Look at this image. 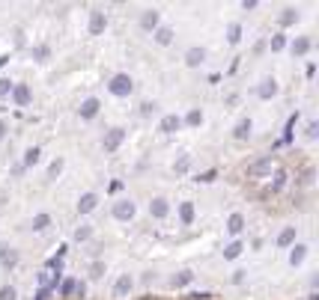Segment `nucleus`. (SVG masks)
<instances>
[{
  "mask_svg": "<svg viewBox=\"0 0 319 300\" xmlns=\"http://www.w3.org/2000/svg\"><path fill=\"white\" fill-rule=\"evenodd\" d=\"M188 167H191V158H188V155H182L179 161L173 164V172H179V175H182V172H188Z\"/></svg>",
  "mask_w": 319,
  "mask_h": 300,
  "instance_id": "nucleus-26",
  "label": "nucleus"
},
{
  "mask_svg": "<svg viewBox=\"0 0 319 300\" xmlns=\"http://www.w3.org/2000/svg\"><path fill=\"white\" fill-rule=\"evenodd\" d=\"M155 107H158L155 101H144V104H140V116H152V113H155Z\"/></svg>",
  "mask_w": 319,
  "mask_h": 300,
  "instance_id": "nucleus-32",
  "label": "nucleus"
},
{
  "mask_svg": "<svg viewBox=\"0 0 319 300\" xmlns=\"http://www.w3.org/2000/svg\"><path fill=\"white\" fill-rule=\"evenodd\" d=\"M227 39H230V45H236V42L242 39V27H239V24H230V30H227Z\"/></svg>",
  "mask_w": 319,
  "mask_h": 300,
  "instance_id": "nucleus-28",
  "label": "nucleus"
},
{
  "mask_svg": "<svg viewBox=\"0 0 319 300\" xmlns=\"http://www.w3.org/2000/svg\"><path fill=\"white\" fill-rule=\"evenodd\" d=\"M123 140H125V131H123V128H111L108 137H104V143H101V146H104V152H117Z\"/></svg>",
  "mask_w": 319,
  "mask_h": 300,
  "instance_id": "nucleus-3",
  "label": "nucleus"
},
{
  "mask_svg": "<svg viewBox=\"0 0 319 300\" xmlns=\"http://www.w3.org/2000/svg\"><path fill=\"white\" fill-rule=\"evenodd\" d=\"M304 134H307V140H316V134H319V125H316V122H310Z\"/></svg>",
  "mask_w": 319,
  "mask_h": 300,
  "instance_id": "nucleus-40",
  "label": "nucleus"
},
{
  "mask_svg": "<svg viewBox=\"0 0 319 300\" xmlns=\"http://www.w3.org/2000/svg\"><path fill=\"white\" fill-rule=\"evenodd\" d=\"M9 95H12V101H15L18 107H27V104H30V86H27V84H12V92H9Z\"/></svg>",
  "mask_w": 319,
  "mask_h": 300,
  "instance_id": "nucleus-5",
  "label": "nucleus"
},
{
  "mask_svg": "<svg viewBox=\"0 0 319 300\" xmlns=\"http://www.w3.org/2000/svg\"><path fill=\"white\" fill-rule=\"evenodd\" d=\"M15 265H18V253H15V250H9V256L3 258V268H15Z\"/></svg>",
  "mask_w": 319,
  "mask_h": 300,
  "instance_id": "nucleus-36",
  "label": "nucleus"
},
{
  "mask_svg": "<svg viewBox=\"0 0 319 300\" xmlns=\"http://www.w3.org/2000/svg\"><path fill=\"white\" fill-rule=\"evenodd\" d=\"M48 54H51V48H48V45H39V48H33V57H36V60H48Z\"/></svg>",
  "mask_w": 319,
  "mask_h": 300,
  "instance_id": "nucleus-33",
  "label": "nucleus"
},
{
  "mask_svg": "<svg viewBox=\"0 0 319 300\" xmlns=\"http://www.w3.org/2000/svg\"><path fill=\"white\" fill-rule=\"evenodd\" d=\"M283 45H287V36H274L271 39V51H283Z\"/></svg>",
  "mask_w": 319,
  "mask_h": 300,
  "instance_id": "nucleus-37",
  "label": "nucleus"
},
{
  "mask_svg": "<svg viewBox=\"0 0 319 300\" xmlns=\"http://www.w3.org/2000/svg\"><path fill=\"white\" fill-rule=\"evenodd\" d=\"M0 300H18V291L12 285H3V288H0Z\"/></svg>",
  "mask_w": 319,
  "mask_h": 300,
  "instance_id": "nucleus-30",
  "label": "nucleus"
},
{
  "mask_svg": "<svg viewBox=\"0 0 319 300\" xmlns=\"http://www.w3.org/2000/svg\"><path fill=\"white\" fill-rule=\"evenodd\" d=\"M304 256H307V247H304V244H295V247H293V253H290V265H293V268H298L301 261H304Z\"/></svg>",
  "mask_w": 319,
  "mask_h": 300,
  "instance_id": "nucleus-17",
  "label": "nucleus"
},
{
  "mask_svg": "<svg viewBox=\"0 0 319 300\" xmlns=\"http://www.w3.org/2000/svg\"><path fill=\"white\" fill-rule=\"evenodd\" d=\"M108 89H111V95L125 98V95H131V92H134V81L128 78V74H114L111 84H108Z\"/></svg>",
  "mask_w": 319,
  "mask_h": 300,
  "instance_id": "nucleus-1",
  "label": "nucleus"
},
{
  "mask_svg": "<svg viewBox=\"0 0 319 300\" xmlns=\"http://www.w3.org/2000/svg\"><path fill=\"white\" fill-rule=\"evenodd\" d=\"M96 205H98V196H96V193H84V196L78 199V211H81V214H90Z\"/></svg>",
  "mask_w": 319,
  "mask_h": 300,
  "instance_id": "nucleus-12",
  "label": "nucleus"
},
{
  "mask_svg": "<svg viewBox=\"0 0 319 300\" xmlns=\"http://www.w3.org/2000/svg\"><path fill=\"white\" fill-rule=\"evenodd\" d=\"M251 131H254V122H251V119H242V122L236 125L233 137H236V140H247V137H251Z\"/></svg>",
  "mask_w": 319,
  "mask_h": 300,
  "instance_id": "nucleus-13",
  "label": "nucleus"
},
{
  "mask_svg": "<svg viewBox=\"0 0 319 300\" xmlns=\"http://www.w3.org/2000/svg\"><path fill=\"white\" fill-rule=\"evenodd\" d=\"M90 277H93V279L104 277V265H101V261H93V268H90Z\"/></svg>",
  "mask_w": 319,
  "mask_h": 300,
  "instance_id": "nucleus-34",
  "label": "nucleus"
},
{
  "mask_svg": "<svg viewBox=\"0 0 319 300\" xmlns=\"http://www.w3.org/2000/svg\"><path fill=\"white\" fill-rule=\"evenodd\" d=\"M298 21V12L295 9H283V15H280V24L283 27H290V24H295Z\"/></svg>",
  "mask_w": 319,
  "mask_h": 300,
  "instance_id": "nucleus-25",
  "label": "nucleus"
},
{
  "mask_svg": "<svg viewBox=\"0 0 319 300\" xmlns=\"http://www.w3.org/2000/svg\"><path fill=\"white\" fill-rule=\"evenodd\" d=\"M149 214H152L155 220H164V217L170 214V202H167L164 196H155V199L149 202Z\"/></svg>",
  "mask_w": 319,
  "mask_h": 300,
  "instance_id": "nucleus-6",
  "label": "nucleus"
},
{
  "mask_svg": "<svg viewBox=\"0 0 319 300\" xmlns=\"http://www.w3.org/2000/svg\"><path fill=\"white\" fill-rule=\"evenodd\" d=\"M63 172V161L57 158V161H51V167H48V178H57Z\"/></svg>",
  "mask_w": 319,
  "mask_h": 300,
  "instance_id": "nucleus-31",
  "label": "nucleus"
},
{
  "mask_svg": "<svg viewBox=\"0 0 319 300\" xmlns=\"http://www.w3.org/2000/svg\"><path fill=\"white\" fill-rule=\"evenodd\" d=\"M90 235H93V229H90V226H81V229L75 232V238H78V241H87Z\"/></svg>",
  "mask_w": 319,
  "mask_h": 300,
  "instance_id": "nucleus-38",
  "label": "nucleus"
},
{
  "mask_svg": "<svg viewBox=\"0 0 319 300\" xmlns=\"http://www.w3.org/2000/svg\"><path fill=\"white\" fill-rule=\"evenodd\" d=\"M295 241V226H287L280 235H277V247H290Z\"/></svg>",
  "mask_w": 319,
  "mask_h": 300,
  "instance_id": "nucleus-20",
  "label": "nucleus"
},
{
  "mask_svg": "<svg viewBox=\"0 0 319 300\" xmlns=\"http://www.w3.org/2000/svg\"><path fill=\"white\" fill-rule=\"evenodd\" d=\"M104 27H108V18H104V12L93 9V12H90V33L98 36V33H104Z\"/></svg>",
  "mask_w": 319,
  "mask_h": 300,
  "instance_id": "nucleus-7",
  "label": "nucleus"
},
{
  "mask_svg": "<svg viewBox=\"0 0 319 300\" xmlns=\"http://www.w3.org/2000/svg\"><path fill=\"white\" fill-rule=\"evenodd\" d=\"M6 60H9V57H0V65H6Z\"/></svg>",
  "mask_w": 319,
  "mask_h": 300,
  "instance_id": "nucleus-47",
  "label": "nucleus"
},
{
  "mask_svg": "<svg viewBox=\"0 0 319 300\" xmlns=\"http://www.w3.org/2000/svg\"><path fill=\"white\" fill-rule=\"evenodd\" d=\"M12 92V81H6V78H0V98H6Z\"/></svg>",
  "mask_w": 319,
  "mask_h": 300,
  "instance_id": "nucleus-35",
  "label": "nucleus"
},
{
  "mask_svg": "<svg viewBox=\"0 0 319 300\" xmlns=\"http://www.w3.org/2000/svg\"><path fill=\"white\" fill-rule=\"evenodd\" d=\"M48 226H51V214H36V217H33V223H30L33 232H45Z\"/></svg>",
  "mask_w": 319,
  "mask_h": 300,
  "instance_id": "nucleus-16",
  "label": "nucleus"
},
{
  "mask_svg": "<svg viewBox=\"0 0 319 300\" xmlns=\"http://www.w3.org/2000/svg\"><path fill=\"white\" fill-rule=\"evenodd\" d=\"M242 229H245V217H242V214H230L227 232H230V235H242Z\"/></svg>",
  "mask_w": 319,
  "mask_h": 300,
  "instance_id": "nucleus-14",
  "label": "nucleus"
},
{
  "mask_svg": "<svg viewBox=\"0 0 319 300\" xmlns=\"http://www.w3.org/2000/svg\"><path fill=\"white\" fill-rule=\"evenodd\" d=\"M134 211H137V205H134L131 199H117V202H114V217H117V220H131Z\"/></svg>",
  "mask_w": 319,
  "mask_h": 300,
  "instance_id": "nucleus-2",
  "label": "nucleus"
},
{
  "mask_svg": "<svg viewBox=\"0 0 319 300\" xmlns=\"http://www.w3.org/2000/svg\"><path fill=\"white\" fill-rule=\"evenodd\" d=\"M215 175H218L215 170H206V172H203V175H200L197 181H206V184H209V181H215Z\"/></svg>",
  "mask_w": 319,
  "mask_h": 300,
  "instance_id": "nucleus-41",
  "label": "nucleus"
},
{
  "mask_svg": "<svg viewBox=\"0 0 319 300\" xmlns=\"http://www.w3.org/2000/svg\"><path fill=\"white\" fill-rule=\"evenodd\" d=\"M307 51H310V39H304V36H301V39L293 42V54H295V57H304Z\"/></svg>",
  "mask_w": 319,
  "mask_h": 300,
  "instance_id": "nucleus-24",
  "label": "nucleus"
},
{
  "mask_svg": "<svg viewBox=\"0 0 319 300\" xmlns=\"http://www.w3.org/2000/svg\"><path fill=\"white\" fill-rule=\"evenodd\" d=\"M242 250H245V247H242V241H233V244H230V247L224 250V258H236V256H239Z\"/></svg>",
  "mask_w": 319,
  "mask_h": 300,
  "instance_id": "nucleus-27",
  "label": "nucleus"
},
{
  "mask_svg": "<svg viewBox=\"0 0 319 300\" xmlns=\"http://www.w3.org/2000/svg\"><path fill=\"white\" fill-rule=\"evenodd\" d=\"M191 279H194V274H191V271H182V274L173 277V285H188Z\"/></svg>",
  "mask_w": 319,
  "mask_h": 300,
  "instance_id": "nucleus-29",
  "label": "nucleus"
},
{
  "mask_svg": "<svg viewBox=\"0 0 319 300\" xmlns=\"http://www.w3.org/2000/svg\"><path fill=\"white\" fill-rule=\"evenodd\" d=\"M283 184H287V175H277V181H274V187H271V191L277 193V191H280V187H283Z\"/></svg>",
  "mask_w": 319,
  "mask_h": 300,
  "instance_id": "nucleus-42",
  "label": "nucleus"
},
{
  "mask_svg": "<svg viewBox=\"0 0 319 300\" xmlns=\"http://www.w3.org/2000/svg\"><path fill=\"white\" fill-rule=\"evenodd\" d=\"M6 131H9V125H6L3 119H0V140H3V137H6Z\"/></svg>",
  "mask_w": 319,
  "mask_h": 300,
  "instance_id": "nucleus-44",
  "label": "nucleus"
},
{
  "mask_svg": "<svg viewBox=\"0 0 319 300\" xmlns=\"http://www.w3.org/2000/svg\"><path fill=\"white\" fill-rule=\"evenodd\" d=\"M179 128H182V116H176V113H167V116L158 122V131H161V134H176Z\"/></svg>",
  "mask_w": 319,
  "mask_h": 300,
  "instance_id": "nucleus-4",
  "label": "nucleus"
},
{
  "mask_svg": "<svg viewBox=\"0 0 319 300\" xmlns=\"http://www.w3.org/2000/svg\"><path fill=\"white\" fill-rule=\"evenodd\" d=\"M131 285H134V282H131V277H128V274H123V277L117 279V285H114V294H117V297H125V294L131 291Z\"/></svg>",
  "mask_w": 319,
  "mask_h": 300,
  "instance_id": "nucleus-15",
  "label": "nucleus"
},
{
  "mask_svg": "<svg viewBox=\"0 0 319 300\" xmlns=\"http://www.w3.org/2000/svg\"><path fill=\"white\" fill-rule=\"evenodd\" d=\"M179 220L185 223V226H191V220H194V202H182L179 205Z\"/></svg>",
  "mask_w": 319,
  "mask_h": 300,
  "instance_id": "nucleus-19",
  "label": "nucleus"
},
{
  "mask_svg": "<svg viewBox=\"0 0 319 300\" xmlns=\"http://www.w3.org/2000/svg\"><path fill=\"white\" fill-rule=\"evenodd\" d=\"M271 170V158H263V161H257L254 167H247V175H263V172H269Z\"/></svg>",
  "mask_w": 319,
  "mask_h": 300,
  "instance_id": "nucleus-18",
  "label": "nucleus"
},
{
  "mask_svg": "<svg viewBox=\"0 0 319 300\" xmlns=\"http://www.w3.org/2000/svg\"><path fill=\"white\" fill-rule=\"evenodd\" d=\"M39 282L48 285V282H51V271H42V274H39Z\"/></svg>",
  "mask_w": 319,
  "mask_h": 300,
  "instance_id": "nucleus-43",
  "label": "nucleus"
},
{
  "mask_svg": "<svg viewBox=\"0 0 319 300\" xmlns=\"http://www.w3.org/2000/svg\"><path fill=\"white\" fill-rule=\"evenodd\" d=\"M75 285H78L75 279H66V282H63V288H60V294H72V291H75Z\"/></svg>",
  "mask_w": 319,
  "mask_h": 300,
  "instance_id": "nucleus-39",
  "label": "nucleus"
},
{
  "mask_svg": "<svg viewBox=\"0 0 319 300\" xmlns=\"http://www.w3.org/2000/svg\"><path fill=\"white\" fill-rule=\"evenodd\" d=\"M182 125H191V128H197V125H203V113H200V107H194V110H188V116L182 119Z\"/></svg>",
  "mask_w": 319,
  "mask_h": 300,
  "instance_id": "nucleus-22",
  "label": "nucleus"
},
{
  "mask_svg": "<svg viewBox=\"0 0 319 300\" xmlns=\"http://www.w3.org/2000/svg\"><path fill=\"white\" fill-rule=\"evenodd\" d=\"M39 155H42V152H39L36 146H33V149H27V152H24V161H21V167L27 170V167H33V164H39Z\"/></svg>",
  "mask_w": 319,
  "mask_h": 300,
  "instance_id": "nucleus-21",
  "label": "nucleus"
},
{
  "mask_svg": "<svg viewBox=\"0 0 319 300\" xmlns=\"http://www.w3.org/2000/svg\"><path fill=\"white\" fill-rule=\"evenodd\" d=\"M158 21H161L158 9H147L144 15H140V27H144L147 33H149V30H158Z\"/></svg>",
  "mask_w": 319,
  "mask_h": 300,
  "instance_id": "nucleus-8",
  "label": "nucleus"
},
{
  "mask_svg": "<svg viewBox=\"0 0 319 300\" xmlns=\"http://www.w3.org/2000/svg\"><path fill=\"white\" fill-rule=\"evenodd\" d=\"M36 300H48V288H39V294H36Z\"/></svg>",
  "mask_w": 319,
  "mask_h": 300,
  "instance_id": "nucleus-46",
  "label": "nucleus"
},
{
  "mask_svg": "<svg viewBox=\"0 0 319 300\" xmlns=\"http://www.w3.org/2000/svg\"><path fill=\"white\" fill-rule=\"evenodd\" d=\"M6 256H9V247H6V244H0V261H3Z\"/></svg>",
  "mask_w": 319,
  "mask_h": 300,
  "instance_id": "nucleus-45",
  "label": "nucleus"
},
{
  "mask_svg": "<svg viewBox=\"0 0 319 300\" xmlns=\"http://www.w3.org/2000/svg\"><path fill=\"white\" fill-rule=\"evenodd\" d=\"M257 95H260L263 101L274 98V95H277V81H274V78H266V81H263V86L257 89Z\"/></svg>",
  "mask_w": 319,
  "mask_h": 300,
  "instance_id": "nucleus-11",
  "label": "nucleus"
},
{
  "mask_svg": "<svg viewBox=\"0 0 319 300\" xmlns=\"http://www.w3.org/2000/svg\"><path fill=\"white\" fill-rule=\"evenodd\" d=\"M155 42H158V45H170V42H173V30H170V27H158V30H155Z\"/></svg>",
  "mask_w": 319,
  "mask_h": 300,
  "instance_id": "nucleus-23",
  "label": "nucleus"
},
{
  "mask_svg": "<svg viewBox=\"0 0 319 300\" xmlns=\"http://www.w3.org/2000/svg\"><path fill=\"white\" fill-rule=\"evenodd\" d=\"M98 107H101V101H98V98H87V101L81 104L78 113H81V119H93V116L98 113Z\"/></svg>",
  "mask_w": 319,
  "mask_h": 300,
  "instance_id": "nucleus-10",
  "label": "nucleus"
},
{
  "mask_svg": "<svg viewBox=\"0 0 319 300\" xmlns=\"http://www.w3.org/2000/svg\"><path fill=\"white\" fill-rule=\"evenodd\" d=\"M185 63H188L191 68L203 65V63H206V48H188V51H185Z\"/></svg>",
  "mask_w": 319,
  "mask_h": 300,
  "instance_id": "nucleus-9",
  "label": "nucleus"
}]
</instances>
